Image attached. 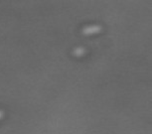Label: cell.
Here are the masks:
<instances>
[{
  "instance_id": "6da1fadb",
  "label": "cell",
  "mask_w": 152,
  "mask_h": 134,
  "mask_svg": "<svg viewBox=\"0 0 152 134\" xmlns=\"http://www.w3.org/2000/svg\"><path fill=\"white\" fill-rule=\"evenodd\" d=\"M102 31V27L99 25H91V26H86L83 29L82 33L84 35H93V34L99 33Z\"/></svg>"
},
{
  "instance_id": "7a4b0ae2",
  "label": "cell",
  "mask_w": 152,
  "mask_h": 134,
  "mask_svg": "<svg viewBox=\"0 0 152 134\" xmlns=\"http://www.w3.org/2000/svg\"><path fill=\"white\" fill-rule=\"evenodd\" d=\"M85 53H86V50H85V48H83V47H78L73 51V55L75 57H82Z\"/></svg>"
},
{
  "instance_id": "3957f363",
  "label": "cell",
  "mask_w": 152,
  "mask_h": 134,
  "mask_svg": "<svg viewBox=\"0 0 152 134\" xmlns=\"http://www.w3.org/2000/svg\"><path fill=\"white\" fill-rule=\"evenodd\" d=\"M4 116V111L0 109V119H2V117Z\"/></svg>"
}]
</instances>
